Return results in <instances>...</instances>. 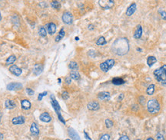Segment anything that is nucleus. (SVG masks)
Wrapping results in <instances>:
<instances>
[{"mask_svg": "<svg viewBox=\"0 0 166 140\" xmlns=\"http://www.w3.org/2000/svg\"><path fill=\"white\" fill-rule=\"evenodd\" d=\"M40 120L44 122V123H49L52 120V117L48 112H45L40 115Z\"/></svg>", "mask_w": 166, "mask_h": 140, "instance_id": "15", "label": "nucleus"}, {"mask_svg": "<svg viewBox=\"0 0 166 140\" xmlns=\"http://www.w3.org/2000/svg\"><path fill=\"white\" fill-rule=\"evenodd\" d=\"M112 51L117 55H125L129 51V43L126 38H121L114 41Z\"/></svg>", "mask_w": 166, "mask_h": 140, "instance_id": "1", "label": "nucleus"}, {"mask_svg": "<svg viewBox=\"0 0 166 140\" xmlns=\"http://www.w3.org/2000/svg\"><path fill=\"white\" fill-rule=\"evenodd\" d=\"M69 77L73 79V80H79V79L80 78V74H79V72H77V71H72L70 72V76Z\"/></svg>", "mask_w": 166, "mask_h": 140, "instance_id": "24", "label": "nucleus"}, {"mask_svg": "<svg viewBox=\"0 0 166 140\" xmlns=\"http://www.w3.org/2000/svg\"><path fill=\"white\" fill-rule=\"evenodd\" d=\"M88 109L89 110H98V109L100 108V105L99 103L96 101H91L88 103Z\"/></svg>", "mask_w": 166, "mask_h": 140, "instance_id": "10", "label": "nucleus"}, {"mask_svg": "<svg viewBox=\"0 0 166 140\" xmlns=\"http://www.w3.org/2000/svg\"><path fill=\"white\" fill-rule=\"evenodd\" d=\"M137 50H138V51H141V48H137Z\"/></svg>", "mask_w": 166, "mask_h": 140, "instance_id": "47", "label": "nucleus"}, {"mask_svg": "<svg viewBox=\"0 0 166 140\" xmlns=\"http://www.w3.org/2000/svg\"><path fill=\"white\" fill-rule=\"evenodd\" d=\"M137 140H140V139H137Z\"/></svg>", "mask_w": 166, "mask_h": 140, "instance_id": "51", "label": "nucleus"}, {"mask_svg": "<svg viewBox=\"0 0 166 140\" xmlns=\"http://www.w3.org/2000/svg\"><path fill=\"white\" fill-rule=\"evenodd\" d=\"M98 98L100 100H110V93L107 91H102L98 94Z\"/></svg>", "mask_w": 166, "mask_h": 140, "instance_id": "12", "label": "nucleus"}, {"mask_svg": "<svg viewBox=\"0 0 166 140\" xmlns=\"http://www.w3.org/2000/svg\"><path fill=\"white\" fill-rule=\"evenodd\" d=\"M98 4L103 9H109L114 5L115 2L112 0H100L98 2Z\"/></svg>", "mask_w": 166, "mask_h": 140, "instance_id": "5", "label": "nucleus"}, {"mask_svg": "<svg viewBox=\"0 0 166 140\" xmlns=\"http://www.w3.org/2000/svg\"><path fill=\"white\" fill-rule=\"evenodd\" d=\"M84 135H85V139H87V140H92V139L90 138V137L88 136V133L86 132H84Z\"/></svg>", "mask_w": 166, "mask_h": 140, "instance_id": "42", "label": "nucleus"}, {"mask_svg": "<svg viewBox=\"0 0 166 140\" xmlns=\"http://www.w3.org/2000/svg\"><path fill=\"white\" fill-rule=\"evenodd\" d=\"M65 36V31H64V29L63 28H61L60 30V32L59 33H58V35L55 37V41L56 42H58L61 39H62V38Z\"/></svg>", "mask_w": 166, "mask_h": 140, "instance_id": "27", "label": "nucleus"}, {"mask_svg": "<svg viewBox=\"0 0 166 140\" xmlns=\"http://www.w3.org/2000/svg\"><path fill=\"white\" fill-rule=\"evenodd\" d=\"M61 96H62V99L66 100L69 99V93L67 92V91H63L62 93H61Z\"/></svg>", "mask_w": 166, "mask_h": 140, "instance_id": "33", "label": "nucleus"}, {"mask_svg": "<svg viewBox=\"0 0 166 140\" xmlns=\"http://www.w3.org/2000/svg\"><path fill=\"white\" fill-rule=\"evenodd\" d=\"M75 39H76V41H78V40H79V38H78V37H76V38H75Z\"/></svg>", "mask_w": 166, "mask_h": 140, "instance_id": "49", "label": "nucleus"}, {"mask_svg": "<svg viewBox=\"0 0 166 140\" xmlns=\"http://www.w3.org/2000/svg\"><path fill=\"white\" fill-rule=\"evenodd\" d=\"M69 68L70 70L74 71H77V70L79 69V66H78V64L75 61H71L70 64H69Z\"/></svg>", "mask_w": 166, "mask_h": 140, "instance_id": "25", "label": "nucleus"}, {"mask_svg": "<svg viewBox=\"0 0 166 140\" xmlns=\"http://www.w3.org/2000/svg\"><path fill=\"white\" fill-rule=\"evenodd\" d=\"M154 75L157 80L163 86H166V65L162 66L160 68L154 71Z\"/></svg>", "mask_w": 166, "mask_h": 140, "instance_id": "2", "label": "nucleus"}, {"mask_svg": "<svg viewBox=\"0 0 166 140\" xmlns=\"http://www.w3.org/2000/svg\"><path fill=\"white\" fill-rule=\"evenodd\" d=\"M161 106L158 101L155 99L149 100L147 103V109L151 114H156L160 111Z\"/></svg>", "mask_w": 166, "mask_h": 140, "instance_id": "3", "label": "nucleus"}, {"mask_svg": "<svg viewBox=\"0 0 166 140\" xmlns=\"http://www.w3.org/2000/svg\"><path fill=\"white\" fill-rule=\"evenodd\" d=\"M42 72V66L40 64H36L34 67V74L35 75H39Z\"/></svg>", "mask_w": 166, "mask_h": 140, "instance_id": "22", "label": "nucleus"}, {"mask_svg": "<svg viewBox=\"0 0 166 140\" xmlns=\"http://www.w3.org/2000/svg\"><path fill=\"white\" fill-rule=\"evenodd\" d=\"M5 107L9 109H14L15 106H16V104L14 100H5Z\"/></svg>", "mask_w": 166, "mask_h": 140, "instance_id": "18", "label": "nucleus"}, {"mask_svg": "<svg viewBox=\"0 0 166 140\" xmlns=\"http://www.w3.org/2000/svg\"><path fill=\"white\" fill-rule=\"evenodd\" d=\"M99 140H110V136L109 134H104L101 136Z\"/></svg>", "mask_w": 166, "mask_h": 140, "instance_id": "34", "label": "nucleus"}, {"mask_svg": "<svg viewBox=\"0 0 166 140\" xmlns=\"http://www.w3.org/2000/svg\"><path fill=\"white\" fill-rule=\"evenodd\" d=\"M21 106L23 109H29L31 108V103L28 100H22L21 101Z\"/></svg>", "mask_w": 166, "mask_h": 140, "instance_id": "20", "label": "nucleus"}, {"mask_svg": "<svg viewBox=\"0 0 166 140\" xmlns=\"http://www.w3.org/2000/svg\"><path fill=\"white\" fill-rule=\"evenodd\" d=\"M124 98V94L123 93H121L120 94V96H118V100H119V101H121V100H122V99Z\"/></svg>", "mask_w": 166, "mask_h": 140, "instance_id": "43", "label": "nucleus"}, {"mask_svg": "<svg viewBox=\"0 0 166 140\" xmlns=\"http://www.w3.org/2000/svg\"><path fill=\"white\" fill-rule=\"evenodd\" d=\"M118 140H130L128 138V136H122V137H120V139Z\"/></svg>", "mask_w": 166, "mask_h": 140, "instance_id": "40", "label": "nucleus"}, {"mask_svg": "<svg viewBox=\"0 0 166 140\" xmlns=\"http://www.w3.org/2000/svg\"><path fill=\"white\" fill-rule=\"evenodd\" d=\"M66 140H71V139H66Z\"/></svg>", "mask_w": 166, "mask_h": 140, "instance_id": "50", "label": "nucleus"}, {"mask_svg": "<svg viewBox=\"0 0 166 140\" xmlns=\"http://www.w3.org/2000/svg\"><path fill=\"white\" fill-rule=\"evenodd\" d=\"M2 19V16H1V13H0V21H1Z\"/></svg>", "mask_w": 166, "mask_h": 140, "instance_id": "48", "label": "nucleus"}, {"mask_svg": "<svg viewBox=\"0 0 166 140\" xmlns=\"http://www.w3.org/2000/svg\"><path fill=\"white\" fill-rule=\"evenodd\" d=\"M155 84H151L149 86V87L147 88L146 90V93L149 94V95H152L155 92Z\"/></svg>", "mask_w": 166, "mask_h": 140, "instance_id": "26", "label": "nucleus"}, {"mask_svg": "<svg viewBox=\"0 0 166 140\" xmlns=\"http://www.w3.org/2000/svg\"><path fill=\"white\" fill-rule=\"evenodd\" d=\"M39 34L41 37H45L47 35V32H46L45 28L43 26H41L39 29Z\"/></svg>", "mask_w": 166, "mask_h": 140, "instance_id": "29", "label": "nucleus"}, {"mask_svg": "<svg viewBox=\"0 0 166 140\" xmlns=\"http://www.w3.org/2000/svg\"><path fill=\"white\" fill-rule=\"evenodd\" d=\"M105 125L107 128H111L113 126V122L109 119H107V120H105Z\"/></svg>", "mask_w": 166, "mask_h": 140, "instance_id": "32", "label": "nucleus"}, {"mask_svg": "<svg viewBox=\"0 0 166 140\" xmlns=\"http://www.w3.org/2000/svg\"><path fill=\"white\" fill-rule=\"evenodd\" d=\"M71 82H72V78H71L70 77H67L66 78V83L67 84H70Z\"/></svg>", "mask_w": 166, "mask_h": 140, "instance_id": "41", "label": "nucleus"}, {"mask_svg": "<svg viewBox=\"0 0 166 140\" xmlns=\"http://www.w3.org/2000/svg\"><path fill=\"white\" fill-rule=\"evenodd\" d=\"M51 6L53 8H55V9H58L61 7V4L58 1H52L51 2Z\"/></svg>", "mask_w": 166, "mask_h": 140, "instance_id": "31", "label": "nucleus"}, {"mask_svg": "<svg viewBox=\"0 0 166 140\" xmlns=\"http://www.w3.org/2000/svg\"><path fill=\"white\" fill-rule=\"evenodd\" d=\"M161 17L163 20H166V12L165 11H161Z\"/></svg>", "mask_w": 166, "mask_h": 140, "instance_id": "39", "label": "nucleus"}, {"mask_svg": "<svg viewBox=\"0 0 166 140\" xmlns=\"http://www.w3.org/2000/svg\"><path fill=\"white\" fill-rule=\"evenodd\" d=\"M30 132L33 136H38L39 134V129L35 123H32L30 126Z\"/></svg>", "mask_w": 166, "mask_h": 140, "instance_id": "16", "label": "nucleus"}, {"mask_svg": "<svg viewBox=\"0 0 166 140\" xmlns=\"http://www.w3.org/2000/svg\"><path fill=\"white\" fill-rule=\"evenodd\" d=\"M15 60H16V57L15 55H11L6 60V64H13L15 61Z\"/></svg>", "mask_w": 166, "mask_h": 140, "instance_id": "28", "label": "nucleus"}, {"mask_svg": "<svg viewBox=\"0 0 166 140\" xmlns=\"http://www.w3.org/2000/svg\"><path fill=\"white\" fill-rule=\"evenodd\" d=\"M68 133H69V136L72 139V140H81L80 139L79 134L77 133V132L73 129V128H72V127L69 128V129H68Z\"/></svg>", "mask_w": 166, "mask_h": 140, "instance_id": "7", "label": "nucleus"}, {"mask_svg": "<svg viewBox=\"0 0 166 140\" xmlns=\"http://www.w3.org/2000/svg\"><path fill=\"white\" fill-rule=\"evenodd\" d=\"M47 29L49 35H54L55 32H56V25H55L53 22H50L47 24Z\"/></svg>", "mask_w": 166, "mask_h": 140, "instance_id": "14", "label": "nucleus"}, {"mask_svg": "<svg viewBox=\"0 0 166 140\" xmlns=\"http://www.w3.org/2000/svg\"><path fill=\"white\" fill-rule=\"evenodd\" d=\"M157 59L154 56H149L147 58V64L149 67H152L154 64L156 63Z\"/></svg>", "mask_w": 166, "mask_h": 140, "instance_id": "21", "label": "nucleus"}, {"mask_svg": "<svg viewBox=\"0 0 166 140\" xmlns=\"http://www.w3.org/2000/svg\"><path fill=\"white\" fill-rule=\"evenodd\" d=\"M9 71H10L12 74H13L15 76H19L22 74V70L21 68H19L18 67H17L16 65H12L10 68H9Z\"/></svg>", "mask_w": 166, "mask_h": 140, "instance_id": "9", "label": "nucleus"}, {"mask_svg": "<svg viewBox=\"0 0 166 140\" xmlns=\"http://www.w3.org/2000/svg\"><path fill=\"white\" fill-rule=\"evenodd\" d=\"M93 28H94V26L92 25H88V29H89V30H92Z\"/></svg>", "mask_w": 166, "mask_h": 140, "instance_id": "44", "label": "nucleus"}, {"mask_svg": "<svg viewBox=\"0 0 166 140\" xmlns=\"http://www.w3.org/2000/svg\"><path fill=\"white\" fill-rule=\"evenodd\" d=\"M22 88V84L20 83H11L7 85L8 90H17Z\"/></svg>", "mask_w": 166, "mask_h": 140, "instance_id": "8", "label": "nucleus"}, {"mask_svg": "<svg viewBox=\"0 0 166 140\" xmlns=\"http://www.w3.org/2000/svg\"><path fill=\"white\" fill-rule=\"evenodd\" d=\"M51 100H52V106H53L54 109L55 110V112H59L60 111V106L58 104V103L57 102V100L55 99V97L53 96V95L51 96Z\"/></svg>", "mask_w": 166, "mask_h": 140, "instance_id": "17", "label": "nucleus"}, {"mask_svg": "<svg viewBox=\"0 0 166 140\" xmlns=\"http://www.w3.org/2000/svg\"><path fill=\"white\" fill-rule=\"evenodd\" d=\"M141 35H142V27L140 25H138L134 34V38L136 39H139L141 37Z\"/></svg>", "mask_w": 166, "mask_h": 140, "instance_id": "19", "label": "nucleus"}, {"mask_svg": "<svg viewBox=\"0 0 166 140\" xmlns=\"http://www.w3.org/2000/svg\"><path fill=\"white\" fill-rule=\"evenodd\" d=\"M156 138H157V140H165V138L163 135H162L161 133H158L156 136Z\"/></svg>", "mask_w": 166, "mask_h": 140, "instance_id": "36", "label": "nucleus"}, {"mask_svg": "<svg viewBox=\"0 0 166 140\" xmlns=\"http://www.w3.org/2000/svg\"><path fill=\"white\" fill-rule=\"evenodd\" d=\"M106 43H107V42L105 41V38L104 37H100L96 41L97 45H100V46H102V45L106 44Z\"/></svg>", "mask_w": 166, "mask_h": 140, "instance_id": "30", "label": "nucleus"}, {"mask_svg": "<svg viewBox=\"0 0 166 140\" xmlns=\"http://www.w3.org/2000/svg\"><path fill=\"white\" fill-rule=\"evenodd\" d=\"M146 140H154V139L152 138H149V139H147Z\"/></svg>", "mask_w": 166, "mask_h": 140, "instance_id": "46", "label": "nucleus"}, {"mask_svg": "<svg viewBox=\"0 0 166 140\" xmlns=\"http://www.w3.org/2000/svg\"><path fill=\"white\" fill-rule=\"evenodd\" d=\"M136 8H137V5H136V3H135V2H133V3H131L130 5V6H129L128 8H127V10H126V15H127L128 16H132L134 13H135V12L136 11Z\"/></svg>", "mask_w": 166, "mask_h": 140, "instance_id": "11", "label": "nucleus"}, {"mask_svg": "<svg viewBox=\"0 0 166 140\" xmlns=\"http://www.w3.org/2000/svg\"><path fill=\"white\" fill-rule=\"evenodd\" d=\"M112 84L115 85H122L125 84V80L120 77H115L112 80Z\"/></svg>", "mask_w": 166, "mask_h": 140, "instance_id": "23", "label": "nucleus"}, {"mask_svg": "<svg viewBox=\"0 0 166 140\" xmlns=\"http://www.w3.org/2000/svg\"><path fill=\"white\" fill-rule=\"evenodd\" d=\"M12 123L14 125H21L25 123V117L22 116H19L15 117L12 120Z\"/></svg>", "mask_w": 166, "mask_h": 140, "instance_id": "13", "label": "nucleus"}, {"mask_svg": "<svg viewBox=\"0 0 166 140\" xmlns=\"http://www.w3.org/2000/svg\"><path fill=\"white\" fill-rule=\"evenodd\" d=\"M3 137H4V136H3V134L0 132V140L3 139Z\"/></svg>", "mask_w": 166, "mask_h": 140, "instance_id": "45", "label": "nucleus"}, {"mask_svg": "<svg viewBox=\"0 0 166 140\" xmlns=\"http://www.w3.org/2000/svg\"><path fill=\"white\" fill-rule=\"evenodd\" d=\"M46 94H47V92H46V91H45V92H43L42 93H39V96H38V100L41 101V100H42V98H43V96H46Z\"/></svg>", "mask_w": 166, "mask_h": 140, "instance_id": "35", "label": "nucleus"}, {"mask_svg": "<svg viewBox=\"0 0 166 140\" xmlns=\"http://www.w3.org/2000/svg\"><path fill=\"white\" fill-rule=\"evenodd\" d=\"M62 21L66 25H71L73 22V16L71 12H64V14L62 15Z\"/></svg>", "mask_w": 166, "mask_h": 140, "instance_id": "6", "label": "nucleus"}, {"mask_svg": "<svg viewBox=\"0 0 166 140\" xmlns=\"http://www.w3.org/2000/svg\"><path fill=\"white\" fill-rule=\"evenodd\" d=\"M26 93L29 94V95H33L34 94V90H32L30 88H26Z\"/></svg>", "mask_w": 166, "mask_h": 140, "instance_id": "38", "label": "nucleus"}, {"mask_svg": "<svg viewBox=\"0 0 166 140\" xmlns=\"http://www.w3.org/2000/svg\"><path fill=\"white\" fill-rule=\"evenodd\" d=\"M57 115H58V119H59V120L61 122V123H62L63 124H66V122H65L63 117L61 116V115L60 112H57Z\"/></svg>", "mask_w": 166, "mask_h": 140, "instance_id": "37", "label": "nucleus"}, {"mask_svg": "<svg viewBox=\"0 0 166 140\" xmlns=\"http://www.w3.org/2000/svg\"><path fill=\"white\" fill-rule=\"evenodd\" d=\"M115 64V60L114 59H109L107 60L106 61L102 62L100 64V68L103 72H107L109 71V70H110L112 68Z\"/></svg>", "mask_w": 166, "mask_h": 140, "instance_id": "4", "label": "nucleus"}]
</instances>
